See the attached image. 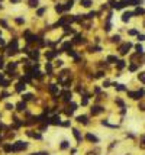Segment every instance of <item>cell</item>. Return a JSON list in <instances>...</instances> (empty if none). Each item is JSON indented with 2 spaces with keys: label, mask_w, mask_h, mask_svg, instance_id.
I'll list each match as a JSON object with an SVG mask.
<instances>
[{
  "label": "cell",
  "mask_w": 145,
  "mask_h": 155,
  "mask_svg": "<svg viewBox=\"0 0 145 155\" xmlns=\"http://www.w3.org/2000/svg\"><path fill=\"white\" fill-rule=\"evenodd\" d=\"M126 93H128V97L139 101L145 97V88H139V90H135V91H126Z\"/></svg>",
  "instance_id": "cell-1"
},
{
  "label": "cell",
  "mask_w": 145,
  "mask_h": 155,
  "mask_svg": "<svg viewBox=\"0 0 145 155\" xmlns=\"http://www.w3.org/2000/svg\"><path fill=\"white\" fill-rule=\"evenodd\" d=\"M132 48V44L131 42H124L120 47H119V54L120 55H126L129 52V49Z\"/></svg>",
  "instance_id": "cell-2"
},
{
  "label": "cell",
  "mask_w": 145,
  "mask_h": 155,
  "mask_svg": "<svg viewBox=\"0 0 145 155\" xmlns=\"http://www.w3.org/2000/svg\"><path fill=\"white\" fill-rule=\"evenodd\" d=\"M12 147H13L15 152H18V151H23V149L28 148V143H26V142H22V141H18V142H15Z\"/></svg>",
  "instance_id": "cell-3"
},
{
  "label": "cell",
  "mask_w": 145,
  "mask_h": 155,
  "mask_svg": "<svg viewBox=\"0 0 145 155\" xmlns=\"http://www.w3.org/2000/svg\"><path fill=\"white\" fill-rule=\"evenodd\" d=\"M16 52H18V41L13 39L12 42H10L9 48H7V54H9V55H15Z\"/></svg>",
  "instance_id": "cell-4"
},
{
  "label": "cell",
  "mask_w": 145,
  "mask_h": 155,
  "mask_svg": "<svg viewBox=\"0 0 145 155\" xmlns=\"http://www.w3.org/2000/svg\"><path fill=\"white\" fill-rule=\"evenodd\" d=\"M68 73H70L68 70H64V71H62V73H61V75H60V77H64V75H70ZM58 81H60V83H62V84H64L65 87H68V86H70V80H64V78H58Z\"/></svg>",
  "instance_id": "cell-5"
},
{
  "label": "cell",
  "mask_w": 145,
  "mask_h": 155,
  "mask_svg": "<svg viewBox=\"0 0 145 155\" xmlns=\"http://www.w3.org/2000/svg\"><path fill=\"white\" fill-rule=\"evenodd\" d=\"M102 112H104V109L102 107V106H93V107H91V115L93 116L100 115Z\"/></svg>",
  "instance_id": "cell-6"
},
{
  "label": "cell",
  "mask_w": 145,
  "mask_h": 155,
  "mask_svg": "<svg viewBox=\"0 0 145 155\" xmlns=\"http://www.w3.org/2000/svg\"><path fill=\"white\" fill-rule=\"evenodd\" d=\"M62 96V100L67 101V103H70L71 101V91H68V90H65V91H62L61 93Z\"/></svg>",
  "instance_id": "cell-7"
},
{
  "label": "cell",
  "mask_w": 145,
  "mask_h": 155,
  "mask_svg": "<svg viewBox=\"0 0 145 155\" xmlns=\"http://www.w3.org/2000/svg\"><path fill=\"white\" fill-rule=\"evenodd\" d=\"M144 3V0H128V6H135L139 7L141 5Z\"/></svg>",
  "instance_id": "cell-8"
},
{
  "label": "cell",
  "mask_w": 145,
  "mask_h": 155,
  "mask_svg": "<svg viewBox=\"0 0 145 155\" xmlns=\"http://www.w3.org/2000/svg\"><path fill=\"white\" fill-rule=\"evenodd\" d=\"M132 16H133V12H125V13L122 15V22H125V23L129 22Z\"/></svg>",
  "instance_id": "cell-9"
},
{
  "label": "cell",
  "mask_w": 145,
  "mask_h": 155,
  "mask_svg": "<svg viewBox=\"0 0 145 155\" xmlns=\"http://www.w3.org/2000/svg\"><path fill=\"white\" fill-rule=\"evenodd\" d=\"M133 16H145V9L144 7H137L135 12H133Z\"/></svg>",
  "instance_id": "cell-10"
},
{
  "label": "cell",
  "mask_w": 145,
  "mask_h": 155,
  "mask_svg": "<svg viewBox=\"0 0 145 155\" xmlns=\"http://www.w3.org/2000/svg\"><path fill=\"white\" fill-rule=\"evenodd\" d=\"M25 90V81L22 80V81H19L18 84H16V91L18 93H21V91H23Z\"/></svg>",
  "instance_id": "cell-11"
},
{
  "label": "cell",
  "mask_w": 145,
  "mask_h": 155,
  "mask_svg": "<svg viewBox=\"0 0 145 155\" xmlns=\"http://www.w3.org/2000/svg\"><path fill=\"white\" fill-rule=\"evenodd\" d=\"M73 134H74V136H76L77 142L83 141V136H81V134H80V130H78V129H73Z\"/></svg>",
  "instance_id": "cell-12"
},
{
  "label": "cell",
  "mask_w": 145,
  "mask_h": 155,
  "mask_svg": "<svg viewBox=\"0 0 145 155\" xmlns=\"http://www.w3.org/2000/svg\"><path fill=\"white\" fill-rule=\"evenodd\" d=\"M76 107H77L76 104H74V103H71V104H70V106H68V109L65 110V113H67V115H68V116H71V115H73V112L76 110Z\"/></svg>",
  "instance_id": "cell-13"
},
{
  "label": "cell",
  "mask_w": 145,
  "mask_h": 155,
  "mask_svg": "<svg viewBox=\"0 0 145 155\" xmlns=\"http://www.w3.org/2000/svg\"><path fill=\"white\" fill-rule=\"evenodd\" d=\"M49 123H52V125H61L60 116H52V117H51V120H49Z\"/></svg>",
  "instance_id": "cell-14"
},
{
  "label": "cell",
  "mask_w": 145,
  "mask_h": 155,
  "mask_svg": "<svg viewBox=\"0 0 145 155\" xmlns=\"http://www.w3.org/2000/svg\"><path fill=\"white\" fill-rule=\"evenodd\" d=\"M77 122H80V123H83V125H87V123H89V122H87V116H84V115L77 116Z\"/></svg>",
  "instance_id": "cell-15"
},
{
  "label": "cell",
  "mask_w": 145,
  "mask_h": 155,
  "mask_svg": "<svg viewBox=\"0 0 145 155\" xmlns=\"http://www.w3.org/2000/svg\"><path fill=\"white\" fill-rule=\"evenodd\" d=\"M16 109H18L19 112H23V110L26 109V104H25V101H19V103L16 104Z\"/></svg>",
  "instance_id": "cell-16"
},
{
  "label": "cell",
  "mask_w": 145,
  "mask_h": 155,
  "mask_svg": "<svg viewBox=\"0 0 145 155\" xmlns=\"http://www.w3.org/2000/svg\"><path fill=\"white\" fill-rule=\"evenodd\" d=\"M86 139H87V141H90V142H99L97 136L91 135V134H87V135H86Z\"/></svg>",
  "instance_id": "cell-17"
},
{
  "label": "cell",
  "mask_w": 145,
  "mask_h": 155,
  "mask_svg": "<svg viewBox=\"0 0 145 155\" xmlns=\"http://www.w3.org/2000/svg\"><path fill=\"white\" fill-rule=\"evenodd\" d=\"M117 61H119V60H117L116 55H109V57L106 58V62H110V64H112V62H117Z\"/></svg>",
  "instance_id": "cell-18"
},
{
  "label": "cell",
  "mask_w": 145,
  "mask_h": 155,
  "mask_svg": "<svg viewBox=\"0 0 145 155\" xmlns=\"http://www.w3.org/2000/svg\"><path fill=\"white\" fill-rule=\"evenodd\" d=\"M84 42H86V39H84L81 35H77L76 39H74V44H84Z\"/></svg>",
  "instance_id": "cell-19"
},
{
  "label": "cell",
  "mask_w": 145,
  "mask_h": 155,
  "mask_svg": "<svg viewBox=\"0 0 145 155\" xmlns=\"http://www.w3.org/2000/svg\"><path fill=\"white\" fill-rule=\"evenodd\" d=\"M49 91H51L52 94H57V93H58V86H55V84H49Z\"/></svg>",
  "instance_id": "cell-20"
},
{
  "label": "cell",
  "mask_w": 145,
  "mask_h": 155,
  "mask_svg": "<svg viewBox=\"0 0 145 155\" xmlns=\"http://www.w3.org/2000/svg\"><path fill=\"white\" fill-rule=\"evenodd\" d=\"M138 109L141 110V112H145V97L142 99V100H139V103H138Z\"/></svg>",
  "instance_id": "cell-21"
},
{
  "label": "cell",
  "mask_w": 145,
  "mask_h": 155,
  "mask_svg": "<svg viewBox=\"0 0 145 155\" xmlns=\"http://www.w3.org/2000/svg\"><path fill=\"white\" fill-rule=\"evenodd\" d=\"M113 86L116 87L117 91H128V90H126V87H125L124 84H113Z\"/></svg>",
  "instance_id": "cell-22"
},
{
  "label": "cell",
  "mask_w": 145,
  "mask_h": 155,
  "mask_svg": "<svg viewBox=\"0 0 145 155\" xmlns=\"http://www.w3.org/2000/svg\"><path fill=\"white\" fill-rule=\"evenodd\" d=\"M55 55H57V51H49V52H47V54H45V57H47L48 60H52Z\"/></svg>",
  "instance_id": "cell-23"
},
{
  "label": "cell",
  "mask_w": 145,
  "mask_h": 155,
  "mask_svg": "<svg viewBox=\"0 0 145 155\" xmlns=\"http://www.w3.org/2000/svg\"><path fill=\"white\" fill-rule=\"evenodd\" d=\"M138 80L142 83V84H145V71H141L138 74Z\"/></svg>",
  "instance_id": "cell-24"
},
{
  "label": "cell",
  "mask_w": 145,
  "mask_h": 155,
  "mask_svg": "<svg viewBox=\"0 0 145 155\" xmlns=\"http://www.w3.org/2000/svg\"><path fill=\"white\" fill-rule=\"evenodd\" d=\"M135 49H137L138 54H144V47H142L141 44H137V45H135Z\"/></svg>",
  "instance_id": "cell-25"
},
{
  "label": "cell",
  "mask_w": 145,
  "mask_h": 155,
  "mask_svg": "<svg viewBox=\"0 0 145 155\" xmlns=\"http://www.w3.org/2000/svg\"><path fill=\"white\" fill-rule=\"evenodd\" d=\"M81 6L90 7V6H91V0H81Z\"/></svg>",
  "instance_id": "cell-26"
},
{
  "label": "cell",
  "mask_w": 145,
  "mask_h": 155,
  "mask_svg": "<svg viewBox=\"0 0 145 155\" xmlns=\"http://www.w3.org/2000/svg\"><path fill=\"white\" fill-rule=\"evenodd\" d=\"M28 135H29V136H32V138H36V139H41V138H42V136L39 135V134H34L32 130H29V132H28Z\"/></svg>",
  "instance_id": "cell-27"
},
{
  "label": "cell",
  "mask_w": 145,
  "mask_h": 155,
  "mask_svg": "<svg viewBox=\"0 0 145 155\" xmlns=\"http://www.w3.org/2000/svg\"><path fill=\"white\" fill-rule=\"evenodd\" d=\"M71 7H73V0H70V2H67V3L64 5V10H68Z\"/></svg>",
  "instance_id": "cell-28"
},
{
  "label": "cell",
  "mask_w": 145,
  "mask_h": 155,
  "mask_svg": "<svg viewBox=\"0 0 145 155\" xmlns=\"http://www.w3.org/2000/svg\"><path fill=\"white\" fill-rule=\"evenodd\" d=\"M28 5L31 7H36L38 6V0H28Z\"/></svg>",
  "instance_id": "cell-29"
},
{
  "label": "cell",
  "mask_w": 145,
  "mask_h": 155,
  "mask_svg": "<svg viewBox=\"0 0 145 155\" xmlns=\"http://www.w3.org/2000/svg\"><path fill=\"white\" fill-rule=\"evenodd\" d=\"M70 48H71V44H70V42H67V44H64V45H62L61 51H67V49H70Z\"/></svg>",
  "instance_id": "cell-30"
},
{
  "label": "cell",
  "mask_w": 145,
  "mask_h": 155,
  "mask_svg": "<svg viewBox=\"0 0 145 155\" xmlns=\"http://www.w3.org/2000/svg\"><path fill=\"white\" fill-rule=\"evenodd\" d=\"M137 70H138V65H137V64H131V65H129V71L133 73V71H137Z\"/></svg>",
  "instance_id": "cell-31"
},
{
  "label": "cell",
  "mask_w": 145,
  "mask_h": 155,
  "mask_svg": "<svg viewBox=\"0 0 145 155\" xmlns=\"http://www.w3.org/2000/svg\"><path fill=\"white\" fill-rule=\"evenodd\" d=\"M139 141H141V147H142V148L145 149V135H141Z\"/></svg>",
  "instance_id": "cell-32"
},
{
  "label": "cell",
  "mask_w": 145,
  "mask_h": 155,
  "mask_svg": "<svg viewBox=\"0 0 145 155\" xmlns=\"http://www.w3.org/2000/svg\"><path fill=\"white\" fill-rule=\"evenodd\" d=\"M3 149H5L6 152H10V151H13V147H12V145H5Z\"/></svg>",
  "instance_id": "cell-33"
},
{
  "label": "cell",
  "mask_w": 145,
  "mask_h": 155,
  "mask_svg": "<svg viewBox=\"0 0 145 155\" xmlns=\"http://www.w3.org/2000/svg\"><path fill=\"white\" fill-rule=\"evenodd\" d=\"M125 67V61H117V68H119V70H122V68Z\"/></svg>",
  "instance_id": "cell-34"
},
{
  "label": "cell",
  "mask_w": 145,
  "mask_h": 155,
  "mask_svg": "<svg viewBox=\"0 0 145 155\" xmlns=\"http://www.w3.org/2000/svg\"><path fill=\"white\" fill-rule=\"evenodd\" d=\"M119 41H120V36H119V35H113V36H112V42H119Z\"/></svg>",
  "instance_id": "cell-35"
},
{
  "label": "cell",
  "mask_w": 145,
  "mask_h": 155,
  "mask_svg": "<svg viewBox=\"0 0 145 155\" xmlns=\"http://www.w3.org/2000/svg\"><path fill=\"white\" fill-rule=\"evenodd\" d=\"M31 57H32L34 60H38V57H39V52H38V51H34V52L31 54Z\"/></svg>",
  "instance_id": "cell-36"
},
{
  "label": "cell",
  "mask_w": 145,
  "mask_h": 155,
  "mask_svg": "<svg viewBox=\"0 0 145 155\" xmlns=\"http://www.w3.org/2000/svg\"><path fill=\"white\" fill-rule=\"evenodd\" d=\"M68 148V142L67 141H62L61 142V149H67Z\"/></svg>",
  "instance_id": "cell-37"
},
{
  "label": "cell",
  "mask_w": 145,
  "mask_h": 155,
  "mask_svg": "<svg viewBox=\"0 0 145 155\" xmlns=\"http://www.w3.org/2000/svg\"><path fill=\"white\" fill-rule=\"evenodd\" d=\"M128 34H129V35H132V36H133V35H137V36H138V35H139V32H138V31H137V29H131V31H129Z\"/></svg>",
  "instance_id": "cell-38"
},
{
  "label": "cell",
  "mask_w": 145,
  "mask_h": 155,
  "mask_svg": "<svg viewBox=\"0 0 145 155\" xmlns=\"http://www.w3.org/2000/svg\"><path fill=\"white\" fill-rule=\"evenodd\" d=\"M32 97H34V96L31 94V93H28V94H25V96H23V100H25V101H26V100H31Z\"/></svg>",
  "instance_id": "cell-39"
},
{
  "label": "cell",
  "mask_w": 145,
  "mask_h": 155,
  "mask_svg": "<svg viewBox=\"0 0 145 155\" xmlns=\"http://www.w3.org/2000/svg\"><path fill=\"white\" fill-rule=\"evenodd\" d=\"M109 5H110V6L113 7V9H116V5H117V2H116V0H110V2H109Z\"/></svg>",
  "instance_id": "cell-40"
},
{
  "label": "cell",
  "mask_w": 145,
  "mask_h": 155,
  "mask_svg": "<svg viewBox=\"0 0 145 155\" xmlns=\"http://www.w3.org/2000/svg\"><path fill=\"white\" fill-rule=\"evenodd\" d=\"M47 71H48V74H51V71H52V65L49 62H47Z\"/></svg>",
  "instance_id": "cell-41"
},
{
  "label": "cell",
  "mask_w": 145,
  "mask_h": 155,
  "mask_svg": "<svg viewBox=\"0 0 145 155\" xmlns=\"http://www.w3.org/2000/svg\"><path fill=\"white\" fill-rule=\"evenodd\" d=\"M55 10H57V12H62V10H64V6H61V5H57Z\"/></svg>",
  "instance_id": "cell-42"
},
{
  "label": "cell",
  "mask_w": 145,
  "mask_h": 155,
  "mask_svg": "<svg viewBox=\"0 0 145 155\" xmlns=\"http://www.w3.org/2000/svg\"><path fill=\"white\" fill-rule=\"evenodd\" d=\"M110 28H112L110 22H109V20H107V23H106V26H104V29H106V31H107V32H109V31H110Z\"/></svg>",
  "instance_id": "cell-43"
},
{
  "label": "cell",
  "mask_w": 145,
  "mask_h": 155,
  "mask_svg": "<svg viewBox=\"0 0 145 155\" xmlns=\"http://www.w3.org/2000/svg\"><path fill=\"white\" fill-rule=\"evenodd\" d=\"M94 16H96V12H90V13L87 15V18H89V19H93Z\"/></svg>",
  "instance_id": "cell-44"
},
{
  "label": "cell",
  "mask_w": 145,
  "mask_h": 155,
  "mask_svg": "<svg viewBox=\"0 0 145 155\" xmlns=\"http://www.w3.org/2000/svg\"><path fill=\"white\" fill-rule=\"evenodd\" d=\"M138 41H141V42H142V41H145V35L139 34V35H138Z\"/></svg>",
  "instance_id": "cell-45"
},
{
  "label": "cell",
  "mask_w": 145,
  "mask_h": 155,
  "mask_svg": "<svg viewBox=\"0 0 145 155\" xmlns=\"http://www.w3.org/2000/svg\"><path fill=\"white\" fill-rule=\"evenodd\" d=\"M81 104H83V106H86V104H87V96H84V97H83V100H81Z\"/></svg>",
  "instance_id": "cell-46"
},
{
  "label": "cell",
  "mask_w": 145,
  "mask_h": 155,
  "mask_svg": "<svg viewBox=\"0 0 145 155\" xmlns=\"http://www.w3.org/2000/svg\"><path fill=\"white\" fill-rule=\"evenodd\" d=\"M44 12H45V9H44V7H42V9H39V10H38V16H42V15H44Z\"/></svg>",
  "instance_id": "cell-47"
},
{
  "label": "cell",
  "mask_w": 145,
  "mask_h": 155,
  "mask_svg": "<svg viewBox=\"0 0 145 155\" xmlns=\"http://www.w3.org/2000/svg\"><path fill=\"white\" fill-rule=\"evenodd\" d=\"M2 84H3V87H7V86H9V81H7V80L2 81Z\"/></svg>",
  "instance_id": "cell-48"
},
{
  "label": "cell",
  "mask_w": 145,
  "mask_h": 155,
  "mask_svg": "<svg viewBox=\"0 0 145 155\" xmlns=\"http://www.w3.org/2000/svg\"><path fill=\"white\" fill-rule=\"evenodd\" d=\"M2 97H3V99H6V97H9V94H7L6 91H3V93H2Z\"/></svg>",
  "instance_id": "cell-49"
},
{
  "label": "cell",
  "mask_w": 145,
  "mask_h": 155,
  "mask_svg": "<svg viewBox=\"0 0 145 155\" xmlns=\"http://www.w3.org/2000/svg\"><path fill=\"white\" fill-rule=\"evenodd\" d=\"M109 86H110V83H109V81H104L103 87H109Z\"/></svg>",
  "instance_id": "cell-50"
},
{
  "label": "cell",
  "mask_w": 145,
  "mask_h": 155,
  "mask_svg": "<svg viewBox=\"0 0 145 155\" xmlns=\"http://www.w3.org/2000/svg\"><path fill=\"white\" fill-rule=\"evenodd\" d=\"M6 109H9V110H12V109H13V106H12V104H6Z\"/></svg>",
  "instance_id": "cell-51"
},
{
  "label": "cell",
  "mask_w": 145,
  "mask_h": 155,
  "mask_svg": "<svg viewBox=\"0 0 145 155\" xmlns=\"http://www.w3.org/2000/svg\"><path fill=\"white\" fill-rule=\"evenodd\" d=\"M32 155H48L47 152H38V154H32Z\"/></svg>",
  "instance_id": "cell-52"
},
{
  "label": "cell",
  "mask_w": 145,
  "mask_h": 155,
  "mask_svg": "<svg viewBox=\"0 0 145 155\" xmlns=\"http://www.w3.org/2000/svg\"><path fill=\"white\" fill-rule=\"evenodd\" d=\"M3 67H5V64H3V60L0 58V68H3Z\"/></svg>",
  "instance_id": "cell-53"
},
{
  "label": "cell",
  "mask_w": 145,
  "mask_h": 155,
  "mask_svg": "<svg viewBox=\"0 0 145 155\" xmlns=\"http://www.w3.org/2000/svg\"><path fill=\"white\" fill-rule=\"evenodd\" d=\"M0 45H5V41L2 39V38H0Z\"/></svg>",
  "instance_id": "cell-54"
},
{
  "label": "cell",
  "mask_w": 145,
  "mask_h": 155,
  "mask_svg": "<svg viewBox=\"0 0 145 155\" xmlns=\"http://www.w3.org/2000/svg\"><path fill=\"white\" fill-rule=\"evenodd\" d=\"M0 129H6V126H5V125H2V123H0Z\"/></svg>",
  "instance_id": "cell-55"
},
{
  "label": "cell",
  "mask_w": 145,
  "mask_h": 155,
  "mask_svg": "<svg viewBox=\"0 0 145 155\" xmlns=\"http://www.w3.org/2000/svg\"><path fill=\"white\" fill-rule=\"evenodd\" d=\"M144 28H145V20H144Z\"/></svg>",
  "instance_id": "cell-56"
},
{
  "label": "cell",
  "mask_w": 145,
  "mask_h": 155,
  "mask_svg": "<svg viewBox=\"0 0 145 155\" xmlns=\"http://www.w3.org/2000/svg\"><path fill=\"white\" fill-rule=\"evenodd\" d=\"M0 141H2V136H0Z\"/></svg>",
  "instance_id": "cell-57"
}]
</instances>
